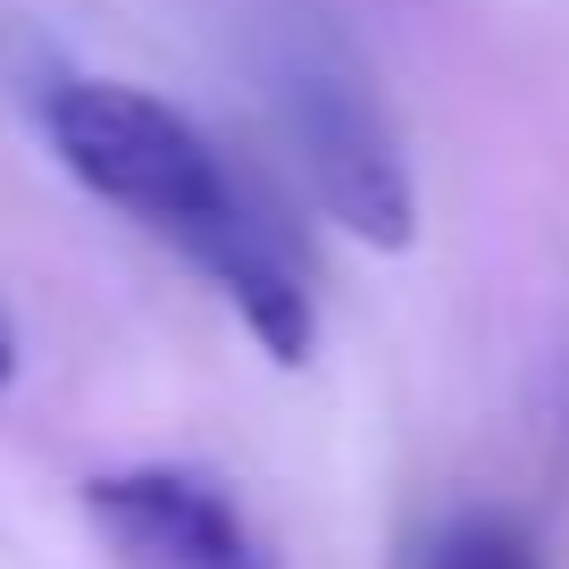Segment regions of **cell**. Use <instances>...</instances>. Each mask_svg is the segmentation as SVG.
<instances>
[{"mask_svg": "<svg viewBox=\"0 0 569 569\" xmlns=\"http://www.w3.org/2000/svg\"><path fill=\"white\" fill-rule=\"evenodd\" d=\"M51 142L76 168V184H92L109 210H126L134 227L193 251L277 360H310V284L293 243L168 101H151L134 84H101V76L59 84Z\"/></svg>", "mask_w": 569, "mask_h": 569, "instance_id": "cell-1", "label": "cell"}, {"mask_svg": "<svg viewBox=\"0 0 569 569\" xmlns=\"http://www.w3.org/2000/svg\"><path fill=\"white\" fill-rule=\"evenodd\" d=\"M268 92H277L284 142H293L310 193L327 201V218L377 251H402L419 234V184H410L402 134H393L377 76L336 34L293 26L268 59Z\"/></svg>", "mask_w": 569, "mask_h": 569, "instance_id": "cell-2", "label": "cell"}, {"mask_svg": "<svg viewBox=\"0 0 569 569\" xmlns=\"http://www.w3.org/2000/svg\"><path fill=\"white\" fill-rule=\"evenodd\" d=\"M92 519H101L118 569H260L234 502L193 469H118L92 478Z\"/></svg>", "mask_w": 569, "mask_h": 569, "instance_id": "cell-3", "label": "cell"}, {"mask_svg": "<svg viewBox=\"0 0 569 569\" xmlns=\"http://www.w3.org/2000/svg\"><path fill=\"white\" fill-rule=\"evenodd\" d=\"M419 569H545V552H536V536L519 528V519H502V511H452L445 528L427 536Z\"/></svg>", "mask_w": 569, "mask_h": 569, "instance_id": "cell-4", "label": "cell"}, {"mask_svg": "<svg viewBox=\"0 0 569 569\" xmlns=\"http://www.w3.org/2000/svg\"><path fill=\"white\" fill-rule=\"evenodd\" d=\"M9 369H18V352H9V336H0V386H9Z\"/></svg>", "mask_w": 569, "mask_h": 569, "instance_id": "cell-5", "label": "cell"}]
</instances>
